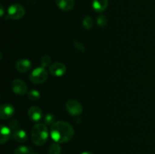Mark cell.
<instances>
[{
	"instance_id": "30bf717a",
	"label": "cell",
	"mask_w": 155,
	"mask_h": 154,
	"mask_svg": "<svg viewBox=\"0 0 155 154\" xmlns=\"http://www.w3.org/2000/svg\"><path fill=\"white\" fill-rule=\"evenodd\" d=\"M31 64V62L28 59H21L16 63V69L21 73H25L30 70Z\"/></svg>"
},
{
	"instance_id": "5b68a950",
	"label": "cell",
	"mask_w": 155,
	"mask_h": 154,
	"mask_svg": "<svg viewBox=\"0 0 155 154\" xmlns=\"http://www.w3.org/2000/svg\"><path fill=\"white\" fill-rule=\"evenodd\" d=\"M66 110L72 116H79L83 113V106L76 100H70L66 104Z\"/></svg>"
},
{
	"instance_id": "484cf974",
	"label": "cell",
	"mask_w": 155,
	"mask_h": 154,
	"mask_svg": "<svg viewBox=\"0 0 155 154\" xmlns=\"http://www.w3.org/2000/svg\"><path fill=\"white\" fill-rule=\"evenodd\" d=\"M30 154H38V153H30Z\"/></svg>"
},
{
	"instance_id": "5bb4252c",
	"label": "cell",
	"mask_w": 155,
	"mask_h": 154,
	"mask_svg": "<svg viewBox=\"0 0 155 154\" xmlns=\"http://www.w3.org/2000/svg\"><path fill=\"white\" fill-rule=\"evenodd\" d=\"M108 5V0H93L92 8L96 12H102L106 10Z\"/></svg>"
},
{
	"instance_id": "6da1fadb",
	"label": "cell",
	"mask_w": 155,
	"mask_h": 154,
	"mask_svg": "<svg viewBox=\"0 0 155 154\" xmlns=\"http://www.w3.org/2000/svg\"><path fill=\"white\" fill-rule=\"evenodd\" d=\"M50 135L56 143H66L72 140L74 136V130L68 122L64 121H58L51 126Z\"/></svg>"
},
{
	"instance_id": "277c9868",
	"label": "cell",
	"mask_w": 155,
	"mask_h": 154,
	"mask_svg": "<svg viewBox=\"0 0 155 154\" xmlns=\"http://www.w3.org/2000/svg\"><path fill=\"white\" fill-rule=\"evenodd\" d=\"M25 14V9L21 5L13 4L8 9L7 19L18 20L22 18Z\"/></svg>"
},
{
	"instance_id": "e0dca14e",
	"label": "cell",
	"mask_w": 155,
	"mask_h": 154,
	"mask_svg": "<svg viewBox=\"0 0 155 154\" xmlns=\"http://www.w3.org/2000/svg\"><path fill=\"white\" fill-rule=\"evenodd\" d=\"M51 58L49 55L48 54H45V55L42 56L40 59V64L42 67L45 68L48 66H51Z\"/></svg>"
},
{
	"instance_id": "d4e9b609",
	"label": "cell",
	"mask_w": 155,
	"mask_h": 154,
	"mask_svg": "<svg viewBox=\"0 0 155 154\" xmlns=\"http://www.w3.org/2000/svg\"><path fill=\"white\" fill-rule=\"evenodd\" d=\"M81 154H93L91 152H88V151H86V152H83Z\"/></svg>"
},
{
	"instance_id": "9c48e42d",
	"label": "cell",
	"mask_w": 155,
	"mask_h": 154,
	"mask_svg": "<svg viewBox=\"0 0 155 154\" xmlns=\"http://www.w3.org/2000/svg\"><path fill=\"white\" fill-rule=\"evenodd\" d=\"M28 116L33 122H39L42 117V111L37 106H33L28 110Z\"/></svg>"
},
{
	"instance_id": "44dd1931",
	"label": "cell",
	"mask_w": 155,
	"mask_h": 154,
	"mask_svg": "<svg viewBox=\"0 0 155 154\" xmlns=\"http://www.w3.org/2000/svg\"><path fill=\"white\" fill-rule=\"evenodd\" d=\"M54 119H55V116L54 115L51 113H48L45 116V124L46 125H52L55 122Z\"/></svg>"
},
{
	"instance_id": "7402d4cb",
	"label": "cell",
	"mask_w": 155,
	"mask_h": 154,
	"mask_svg": "<svg viewBox=\"0 0 155 154\" xmlns=\"http://www.w3.org/2000/svg\"><path fill=\"white\" fill-rule=\"evenodd\" d=\"M74 45L79 51H80V52H84L85 51V47L83 46V44H82L80 42H79V41H77V40L74 41Z\"/></svg>"
},
{
	"instance_id": "2e32d148",
	"label": "cell",
	"mask_w": 155,
	"mask_h": 154,
	"mask_svg": "<svg viewBox=\"0 0 155 154\" xmlns=\"http://www.w3.org/2000/svg\"><path fill=\"white\" fill-rule=\"evenodd\" d=\"M83 27L86 30H90L93 27V21L92 18L89 16H86L83 20Z\"/></svg>"
},
{
	"instance_id": "9a60e30c",
	"label": "cell",
	"mask_w": 155,
	"mask_h": 154,
	"mask_svg": "<svg viewBox=\"0 0 155 154\" xmlns=\"http://www.w3.org/2000/svg\"><path fill=\"white\" fill-rule=\"evenodd\" d=\"M49 154H61V147L58 143H53L51 144L49 149H48Z\"/></svg>"
},
{
	"instance_id": "cb8c5ba5",
	"label": "cell",
	"mask_w": 155,
	"mask_h": 154,
	"mask_svg": "<svg viewBox=\"0 0 155 154\" xmlns=\"http://www.w3.org/2000/svg\"><path fill=\"white\" fill-rule=\"evenodd\" d=\"M3 14H4V8L2 5H1V16H3Z\"/></svg>"
},
{
	"instance_id": "ba28073f",
	"label": "cell",
	"mask_w": 155,
	"mask_h": 154,
	"mask_svg": "<svg viewBox=\"0 0 155 154\" xmlns=\"http://www.w3.org/2000/svg\"><path fill=\"white\" fill-rule=\"evenodd\" d=\"M15 113V108L8 104H2L0 107V118L2 119H10Z\"/></svg>"
},
{
	"instance_id": "8992f818",
	"label": "cell",
	"mask_w": 155,
	"mask_h": 154,
	"mask_svg": "<svg viewBox=\"0 0 155 154\" xmlns=\"http://www.w3.org/2000/svg\"><path fill=\"white\" fill-rule=\"evenodd\" d=\"M12 89L16 95H24L27 92V85L23 80L17 79L12 82Z\"/></svg>"
},
{
	"instance_id": "4fadbf2b",
	"label": "cell",
	"mask_w": 155,
	"mask_h": 154,
	"mask_svg": "<svg viewBox=\"0 0 155 154\" xmlns=\"http://www.w3.org/2000/svg\"><path fill=\"white\" fill-rule=\"evenodd\" d=\"M11 128L8 126L2 125L1 126V137H0V143L1 144H4L8 141L12 137V134L11 131Z\"/></svg>"
},
{
	"instance_id": "ac0fdd59",
	"label": "cell",
	"mask_w": 155,
	"mask_h": 154,
	"mask_svg": "<svg viewBox=\"0 0 155 154\" xmlns=\"http://www.w3.org/2000/svg\"><path fill=\"white\" fill-rule=\"evenodd\" d=\"M14 154H30V149L27 146H20L15 149Z\"/></svg>"
},
{
	"instance_id": "603a6c76",
	"label": "cell",
	"mask_w": 155,
	"mask_h": 154,
	"mask_svg": "<svg viewBox=\"0 0 155 154\" xmlns=\"http://www.w3.org/2000/svg\"><path fill=\"white\" fill-rule=\"evenodd\" d=\"M8 127L11 129L16 130L19 127V122L16 119H13V120L10 121V122L8 123Z\"/></svg>"
},
{
	"instance_id": "7c38bea8",
	"label": "cell",
	"mask_w": 155,
	"mask_h": 154,
	"mask_svg": "<svg viewBox=\"0 0 155 154\" xmlns=\"http://www.w3.org/2000/svg\"><path fill=\"white\" fill-rule=\"evenodd\" d=\"M12 137L13 140L18 142V143H24V142L27 141V138H28V136H27V132L24 130L18 129L15 130L12 133Z\"/></svg>"
},
{
	"instance_id": "ffe728a7",
	"label": "cell",
	"mask_w": 155,
	"mask_h": 154,
	"mask_svg": "<svg viewBox=\"0 0 155 154\" xmlns=\"http://www.w3.org/2000/svg\"><path fill=\"white\" fill-rule=\"evenodd\" d=\"M96 22H97V24H98L99 27H104L107 25V18H106L105 15L101 14V15H99L98 18H97Z\"/></svg>"
},
{
	"instance_id": "3957f363",
	"label": "cell",
	"mask_w": 155,
	"mask_h": 154,
	"mask_svg": "<svg viewBox=\"0 0 155 154\" xmlns=\"http://www.w3.org/2000/svg\"><path fill=\"white\" fill-rule=\"evenodd\" d=\"M48 79V72L42 66L33 69L30 74V81L33 84H42Z\"/></svg>"
},
{
	"instance_id": "8fae6325",
	"label": "cell",
	"mask_w": 155,
	"mask_h": 154,
	"mask_svg": "<svg viewBox=\"0 0 155 154\" xmlns=\"http://www.w3.org/2000/svg\"><path fill=\"white\" fill-rule=\"evenodd\" d=\"M55 3L58 7L62 11H68L74 7V0H55Z\"/></svg>"
},
{
	"instance_id": "d6986e66",
	"label": "cell",
	"mask_w": 155,
	"mask_h": 154,
	"mask_svg": "<svg viewBox=\"0 0 155 154\" xmlns=\"http://www.w3.org/2000/svg\"><path fill=\"white\" fill-rule=\"evenodd\" d=\"M28 98L31 101H38L40 98V93L37 90H30L28 92Z\"/></svg>"
},
{
	"instance_id": "52a82bcc",
	"label": "cell",
	"mask_w": 155,
	"mask_h": 154,
	"mask_svg": "<svg viewBox=\"0 0 155 154\" xmlns=\"http://www.w3.org/2000/svg\"><path fill=\"white\" fill-rule=\"evenodd\" d=\"M67 68L62 63H54L49 66V72L52 75L56 77L62 76L66 72Z\"/></svg>"
},
{
	"instance_id": "7a4b0ae2",
	"label": "cell",
	"mask_w": 155,
	"mask_h": 154,
	"mask_svg": "<svg viewBox=\"0 0 155 154\" xmlns=\"http://www.w3.org/2000/svg\"><path fill=\"white\" fill-rule=\"evenodd\" d=\"M48 137V128L45 124H36L32 128L31 140L32 142L36 146H42L45 143Z\"/></svg>"
}]
</instances>
